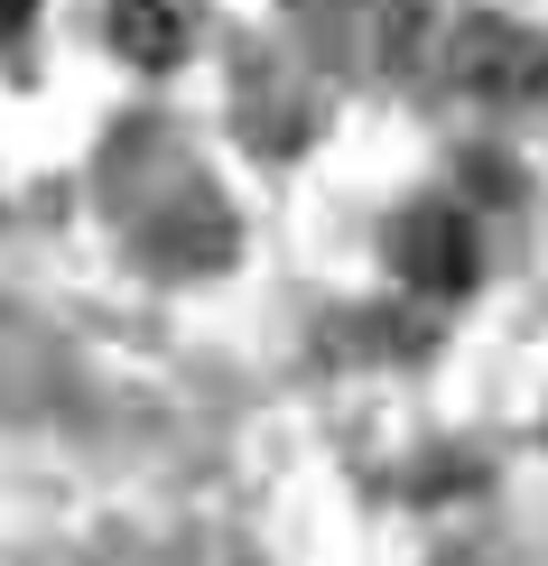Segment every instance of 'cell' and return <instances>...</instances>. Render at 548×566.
Returning a JSON list of instances; mask_svg holds the SVG:
<instances>
[{
	"label": "cell",
	"instance_id": "277c9868",
	"mask_svg": "<svg viewBox=\"0 0 548 566\" xmlns=\"http://www.w3.org/2000/svg\"><path fill=\"white\" fill-rule=\"evenodd\" d=\"M29 19H38V0H0V38H19Z\"/></svg>",
	"mask_w": 548,
	"mask_h": 566
},
{
	"label": "cell",
	"instance_id": "6da1fadb",
	"mask_svg": "<svg viewBox=\"0 0 548 566\" xmlns=\"http://www.w3.org/2000/svg\"><path fill=\"white\" fill-rule=\"evenodd\" d=\"M474 270H484V242H474V223L456 205H418L410 223H400V279L427 297H465Z\"/></svg>",
	"mask_w": 548,
	"mask_h": 566
},
{
	"label": "cell",
	"instance_id": "7a4b0ae2",
	"mask_svg": "<svg viewBox=\"0 0 548 566\" xmlns=\"http://www.w3.org/2000/svg\"><path fill=\"white\" fill-rule=\"evenodd\" d=\"M465 84L503 93V103H548V46L484 19V29H465Z\"/></svg>",
	"mask_w": 548,
	"mask_h": 566
},
{
	"label": "cell",
	"instance_id": "3957f363",
	"mask_svg": "<svg viewBox=\"0 0 548 566\" xmlns=\"http://www.w3.org/2000/svg\"><path fill=\"white\" fill-rule=\"evenodd\" d=\"M112 46L131 65H177L186 56V19L168 0H112Z\"/></svg>",
	"mask_w": 548,
	"mask_h": 566
}]
</instances>
